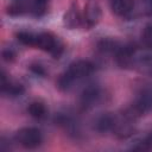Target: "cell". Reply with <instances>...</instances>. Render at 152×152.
Here are the masks:
<instances>
[{"instance_id":"7","label":"cell","mask_w":152,"mask_h":152,"mask_svg":"<svg viewBox=\"0 0 152 152\" xmlns=\"http://www.w3.org/2000/svg\"><path fill=\"white\" fill-rule=\"evenodd\" d=\"M63 24L69 30H74V28L78 27L80 25L83 24V15H81V13H80L78 7H77L76 4H72L69 7V10L64 13Z\"/></svg>"},{"instance_id":"13","label":"cell","mask_w":152,"mask_h":152,"mask_svg":"<svg viewBox=\"0 0 152 152\" xmlns=\"http://www.w3.org/2000/svg\"><path fill=\"white\" fill-rule=\"evenodd\" d=\"M15 37L24 45L36 46V37H37V33H33V32H30V31H19V32H17Z\"/></svg>"},{"instance_id":"3","label":"cell","mask_w":152,"mask_h":152,"mask_svg":"<svg viewBox=\"0 0 152 152\" xmlns=\"http://www.w3.org/2000/svg\"><path fill=\"white\" fill-rule=\"evenodd\" d=\"M15 140L21 146L26 148H34L38 147L43 140L42 133L38 128L34 127H25L19 129L15 133Z\"/></svg>"},{"instance_id":"14","label":"cell","mask_w":152,"mask_h":152,"mask_svg":"<svg viewBox=\"0 0 152 152\" xmlns=\"http://www.w3.org/2000/svg\"><path fill=\"white\" fill-rule=\"evenodd\" d=\"M142 43L146 48L152 50V24L147 25L142 32Z\"/></svg>"},{"instance_id":"5","label":"cell","mask_w":152,"mask_h":152,"mask_svg":"<svg viewBox=\"0 0 152 152\" xmlns=\"http://www.w3.org/2000/svg\"><path fill=\"white\" fill-rule=\"evenodd\" d=\"M116 63L121 68H128L132 64H134L135 61V48L131 44L121 45L119 50L115 53Z\"/></svg>"},{"instance_id":"12","label":"cell","mask_w":152,"mask_h":152,"mask_svg":"<svg viewBox=\"0 0 152 152\" xmlns=\"http://www.w3.org/2000/svg\"><path fill=\"white\" fill-rule=\"evenodd\" d=\"M132 150H137V151H148V150H152V132H150L145 137L135 140L134 144L132 145Z\"/></svg>"},{"instance_id":"15","label":"cell","mask_w":152,"mask_h":152,"mask_svg":"<svg viewBox=\"0 0 152 152\" xmlns=\"http://www.w3.org/2000/svg\"><path fill=\"white\" fill-rule=\"evenodd\" d=\"M2 57H4L5 61H7V62H12V61L15 59V57H17V52H15L12 48H7V49H5V50L2 51Z\"/></svg>"},{"instance_id":"6","label":"cell","mask_w":152,"mask_h":152,"mask_svg":"<svg viewBox=\"0 0 152 152\" xmlns=\"http://www.w3.org/2000/svg\"><path fill=\"white\" fill-rule=\"evenodd\" d=\"M101 99V89L95 86L90 84L83 89L81 94V104L83 108H90L95 106Z\"/></svg>"},{"instance_id":"17","label":"cell","mask_w":152,"mask_h":152,"mask_svg":"<svg viewBox=\"0 0 152 152\" xmlns=\"http://www.w3.org/2000/svg\"><path fill=\"white\" fill-rule=\"evenodd\" d=\"M148 2H150V5L152 6V0H148Z\"/></svg>"},{"instance_id":"10","label":"cell","mask_w":152,"mask_h":152,"mask_svg":"<svg viewBox=\"0 0 152 152\" xmlns=\"http://www.w3.org/2000/svg\"><path fill=\"white\" fill-rule=\"evenodd\" d=\"M120 46L121 45L112 38H103L97 43V50L103 55H114L115 56V53Z\"/></svg>"},{"instance_id":"2","label":"cell","mask_w":152,"mask_h":152,"mask_svg":"<svg viewBox=\"0 0 152 152\" xmlns=\"http://www.w3.org/2000/svg\"><path fill=\"white\" fill-rule=\"evenodd\" d=\"M34 48H38L43 51L49 52L53 58H59L64 50V45L62 40L51 32L37 33Z\"/></svg>"},{"instance_id":"1","label":"cell","mask_w":152,"mask_h":152,"mask_svg":"<svg viewBox=\"0 0 152 152\" xmlns=\"http://www.w3.org/2000/svg\"><path fill=\"white\" fill-rule=\"evenodd\" d=\"M93 71H94V64L89 61L80 59V61L72 62L69 65L68 70L59 76L57 81V87L61 90H69L76 81L86 78Z\"/></svg>"},{"instance_id":"11","label":"cell","mask_w":152,"mask_h":152,"mask_svg":"<svg viewBox=\"0 0 152 152\" xmlns=\"http://www.w3.org/2000/svg\"><path fill=\"white\" fill-rule=\"evenodd\" d=\"M27 110H28L30 115L32 118L37 119V120L44 119L46 116V114H48V110H46L45 104L43 102H40V101H33V102H31L30 106H28V108H27Z\"/></svg>"},{"instance_id":"16","label":"cell","mask_w":152,"mask_h":152,"mask_svg":"<svg viewBox=\"0 0 152 152\" xmlns=\"http://www.w3.org/2000/svg\"><path fill=\"white\" fill-rule=\"evenodd\" d=\"M30 69H31V71L33 72V74H36V75H38V76H45L46 75V70L44 69V66L43 65H40V64H38V63H33V64H31L30 65Z\"/></svg>"},{"instance_id":"4","label":"cell","mask_w":152,"mask_h":152,"mask_svg":"<svg viewBox=\"0 0 152 152\" xmlns=\"http://www.w3.org/2000/svg\"><path fill=\"white\" fill-rule=\"evenodd\" d=\"M101 7L99 5V2L91 0L89 1L86 7H84V13H83V26H86L87 28H91L94 26H96L101 19Z\"/></svg>"},{"instance_id":"9","label":"cell","mask_w":152,"mask_h":152,"mask_svg":"<svg viewBox=\"0 0 152 152\" xmlns=\"http://www.w3.org/2000/svg\"><path fill=\"white\" fill-rule=\"evenodd\" d=\"M116 122V116L112 114H102L95 121V128L99 132H108L113 131Z\"/></svg>"},{"instance_id":"18","label":"cell","mask_w":152,"mask_h":152,"mask_svg":"<svg viewBox=\"0 0 152 152\" xmlns=\"http://www.w3.org/2000/svg\"><path fill=\"white\" fill-rule=\"evenodd\" d=\"M42 1H48V0H42Z\"/></svg>"},{"instance_id":"8","label":"cell","mask_w":152,"mask_h":152,"mask_svg":"<svg viewBox=\"0 0 152 152\" xmlns=\"http://www.w3.org/2000/svg\"><path fill=\"white\" fill-rule=\"evenodd\" d=\"M134 7V0H110V8L116 15H126Z\"/></svg>"}]
</instances>
